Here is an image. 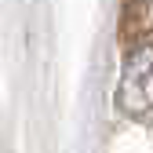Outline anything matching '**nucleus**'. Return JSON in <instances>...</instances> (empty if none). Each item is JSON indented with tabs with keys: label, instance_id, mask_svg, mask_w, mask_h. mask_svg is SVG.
Here are the masks:
<instances>
[{
	"label": "nucleus",
	"instance_id": "obj_1",
	"mask_svg": "<svg viewBox=\"0 0 153 153\" xmlns=\"http://www.w3.org/2000/svg\"><path fill=\"white\" fill-rule=\"evenodd\" d=\"M117 106L131 120L153 124V36L139 40L128 51L117 84Z\"/></svg>",
	"mask_w": 153,
	"mask_h": 153
}]
</instances>
